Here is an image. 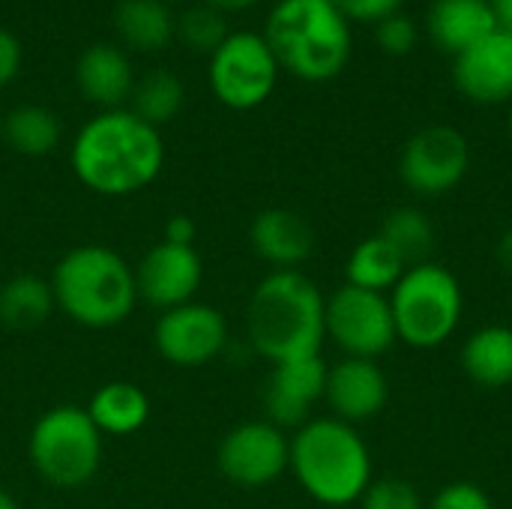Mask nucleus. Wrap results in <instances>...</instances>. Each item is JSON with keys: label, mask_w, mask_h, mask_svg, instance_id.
<instances>
[{"label": "nucleus", "mask_w": 512, "mask_h": 509, "mask_svg": "<svg viewBox=\"0 0 512 509\" xmlns=\"http://www.w3.org/2000/svg\"><path fill=\"white\" fill-rule=\"evenodd\" d=\"M195 234H198L195 222H192L189 216L177 213V216H171V219L165 222L162 240H165V243H177V246H195Z\"/></svg>", "instance_id": "obj_34"}, {"label": "nucleus", "mask_w": 512, "mask_h": 509, "mask_svg": "<svg viewBox=\"0 0 512 509\" xmlns=\"http://www.w3.org/2000/svg\"><path fill=\"white\" fill-rule=\"evenodd\" d=\"M324 333L345 357L360 360H378L399 342L387 294L363 291L348 282L327 297Z\"/></svg>", "instance_id": "obj_9"}, {"label": "nucleus", "mask_w": 512, "mask_h": 509, "mask_svg": "<svg viewBox=\"0 0 512 509\" xmlns=\"http://www.w3.org/2000/svg\"><path fill=\"white\" fill-rule=\"evenodd\" d=\"M495 258H498V267L512 279V228L501 234V240L495 246Z\"/></svg>", "instance_id": "obj_35"}, {"label": "nucleus", "mask_w": 512, "mask_h": 509, "mask_svg": "<svg viewBox=\"0 0 512 509\" xmlns=\"http://www.w3.org/2000/svg\"><path fill=\"white\" fill-rule=\"evenodd\" d=\"M54 309L51 282L36 273H18L0 285V324L9 330H36Z\"/></svg>", "instance_id": "obj_23"}, {"label": "nucleus", "mask_w": 512, "mask_h": 509, "mask_svg": "<svg viewBox=\"0 0 512 509\" xmlns=\"http://www.w3.org/2000/svg\"><path fill=\"white\" fill-rule=\"evenodd\" d=\"M165 165V144L156 126L129 108L99 111L72 141L78 183L102 198H126L147 189Z\"/></svg>", "instance_id": "obj_1"}, {"label": "nucleus", "mask_w": 512, "mask_h": 509, "mask_svg": "<svg viewBox=\"0 0 512 509\" xmlns=\"http://www.w3.org/2000/svg\"><path fill=\"white\" fill-rule=\"evenodd\" d=\"M291 459V438L270 420H249L225 432L216 450L222 477L240 489H267L285 471Z\"/></svg>", "instance_id": "obj_11"}, {"label": "nucleus", "mask_w": 512, "mask_h": 509, "mask_svg": "<svg viewBox=\"0 0 512 509\" xmlns=\"http://www.w3.org/2000/svg\"><path fill=\"white\" fill-rule=\"evenodd\" d=\"M453 81L471 102H512V33L498 27L468 51L456 54Z\"/></svg>", "instance_id": "obj_16"}, {"label": "nucleus", "mask_w": 512, "mask_h": 509, "mask_svg": "<svg viewBox=\"0 0 512 509\" xmlns=\"http://www.w3.org/2000/svg\"><path fill=\"white\" fill-rule=\"evenodd\" d=\"M183 99H186L183 81L168 69H153L135 81L132 96H129V102H132L129 111L159 129L162 123H168L180 114Z\"/></svg>", "instance_id": "obj_26"}, {"label": "nucleus", "mask_w": 512, "mask_h": 509, "mask_svg": "<svg viewBox=\"0 0 512 509\" xmlns=\"http://www.w3.org/2000/svg\"><path fill=\"white\" fill-rule=\"evenodd\" d=\"M0 138H3V117H0Z\"/></svg>", "instance_id": "obj_40"}, {"label": "nucleus", "mask_w": 512, "mask_h": 509, "mask_svg": "<svg viewBox=\"0 0 512 509\" xmlns=\"http://www.w3.org/2000/svg\"><path fill=\"white\" fill-rule=\"evenodd\" d=\"M378 45L390 54V57H402L417 45V24L414 18L393 12L384 21H378Z\"/></svg>", "instance_id": "obj_31"}, {"label": "nucleus", "mask_w": 512, "mask_h": 509, "mask_svg": "<svg viewBox=\"0 0 512 509\" xmlns=\"http://www.w3.org/2000/svg\"><path fill=\"white\" fill-rule=\"evenodd\" d=\"M153 345L168 366L201 369L228 348V321L219 309L192 300L159 315Z\"/></svg>", "instance_id": "obj_12"}, {"label": "nucleus", "mask_w": 512, "mask_h": 509, "mask_svg": "<svg viewBox=\"0 0 512 509\" xmlns=\"http://www.w3.org/2000/svg\"><path fill=\"white\" fill-rule=\"evenodd\" d=\"M21 69V42L12 30L0 27V87H6Z\"/></svg>", "instance_id": "obj_33"}, {"label": "nucleus", "mask_w": 512, "mask_h": 509, "mask_svg": "<svg viewBox=\"0 0 512 509\" xmlns=\"http://www.w3.org/2000/svg\"><path fill=\"white\" fill-rule=\"evenodd\" d=\"M324 306L327 297L306 273H267L255 285L246 309V333L252 351L270 366L300 357H318L327 339Z\"/></svg>", "instance_id": "obj_2"}, {"label": "nucleus", "mask_w": 512, "mask_h": 509, "mask_svg": "<svg viewBox=\"0 0 512 509\" xmlns=\"http://www.w3.org/2000/svg\"><path fill=\"white\" fill-rule=\"evenodd\" d=\"M507 129H510V138H512V105H510V114H507Z\"/></svg>", "instance_id": "obj_39"}, {"label": "nucleus", "mask_w": 512, "mask_h": 509, "mask_svg": "<svg viewBox=\"0 0 512 509\" xmlns=\"http://www.w3.org/2000/svg\"><path fill=\"white\" fill-rule=\"evenodd\" d=\"M264 39L279 69L303 81H330L351 60V21L333 0H279Z\"/></svg>", "instance_id": "obj_5"}, {"label": "nucleus", "mask_w": 512, "mask_h": 509, "mask_svg": "<svg viewBox=\"0 0 512 509\" xmlns=\"http://www.w3.org/2000/svg\"><path fill=\"white\" fill-rule=\"evenodd\" d=\"M492 9H495V18H498V27L512 33V0H489Z\"/></svg>", "instance_id": "obj_36"}, {"label": "nucleus", "mask_w": 512, "mask_h": 509, "mask_svg": "<svg viewBox=\"0 0 512 509\" xmlns=\"http://www.w3.org/2000/svg\"><path fill=\"white\" fill-rule=\"evenodd\" d=\"M51 291L57 309L90 330H108L123 324L135 303V267L108 246L84 243L69 249L51 273Z\"/></svg>", "instance_id": "obj_4"}, {"label": "nucleus", "mask_w": 512, "mask_h": 509, "mask_svg": "<svg viewBox=\"0 0 512 509\" xmlns=\"http://www.w3.org/2000/svg\"><path fill=\"white\" fill-rule=\"evenodd\" d=\"M288 471L312 501L333 509L360 504L375 480L369 444L336 417H312L291 435Z\"/></svg>", "instance_id": "obj_3"}, {"label": "nucleus", "mask_w": 512, "mask_h": 509, "mask_svg": "<svg viewBox=\"0 0 512 509\" xmlns=\"http://www.w3.org/2000/svg\"><path fill=\"white\" fill-rule=\"evenodd\" d=\"M249 243L252 252L273 270H297L315 249V231L300 213L288 207H270L252 219Z\"/></svg>", "instance_id": "obj_17"}, {"label": "nucleus", "mask_w": 512, "mask_h": 509, "mask_svg": "<svg viewBox=\"0 0 512 509\" xmlns=\"http://www.w3.org/2000/svg\"><path fill=\"white\" fill-rule=\"evenodd\" d=\"M111 21L120 42L135 51H162L177 30V15L165 0H120Z\"/></svg>", "instance_id": "obj_22"}, {"label": "nucleus", "mask_w": 512, "mask_h": 509, "mask_svg": "<svg viewBox=\"0 0 512 509\" xmlns=\"http://www.w3.org/2000/svg\"><path fill=\"white\" fill-rule=\"evenodd\" d=\"M405 270L408 264L396 255V249L381 234H372L351 249L345 261V282L363 291L390 294Z\"/></svg>", "instance_id": "obj_24"}, {"label": "nucleus", "mask_w": 512, "mask_h": 509, "mask_svg": "<svg viewBox=\"0 0 512 509\" xmlns=\"http://www.w3.org/2000/svg\"><path fill=\"white\" fill-rule=\"evenodd\" d=\"M84 411L90 414L102 438L105 435L123 438V435H135L150 420V399L132 381H108L90 396Z\"/></svg>", "instance_id": "obj_21"}, {"label": "nucleus", "mask_w": 512, "mask_h": 509, "mask_svg": "<svg viewBox=\"0 0 512 509\" xmlns=\"http://www.w3.org/2000/svg\"><path fill=\"white\" fill-rule=\"evenodd\" d=\"M201 3H207V6H213V9H219V12L225 15V12L249 9V6H255L258 0H201Z\"/></svg>", "instance_id": "obj_37"}, {"label": "nucleus", "mask_w": 512, "mask_h": 509, "mask_svg": "<svg viewBox=\"0 0 512 509\" xmlns=\"http://www.w3.org/2000/svg\"><path fill=\"white\" fill-rule=\"evenodd\" d=\"M60 120L51 108L45 105H18L3 117V141L30 159L48 156L60 144Z\"/></svg>", "instance_id": "obj_25"}, {"label": "nucleus", "mask_w": 512, "mask_h": 509, "mask_svg": "<svg viewBox=\"0 0 512 509\" xmlns=\"http://www.w3.org/2000/svg\"><path fill=\"white\" fill-rule=\"evenodd\" d=\"M495 30L498 18L489 0H435L429 9V36L450 54L468 51Z\"/></svg>", "instance_id": "obj_19"}, {"label": "nucleus", "mask_w": 512, "mask_h": 509, "mask_svg": "<svg viewBox=\"0 0 512 509\" xmlns=\"http://www.w3.org/2000/svg\"><path fill=\"white\" fill-rule=\"evenodd\" d=\"M27 453L51 489H84L102 465V432L84 408L57 405L33 423Z\"/></svg>", "instance_id": "obj_7"}, {"label": "nucleus", "mask_w": 512, "mask_h": 509, "mask_svg": "<svg viewBox=\"0 0 512 509\" xmlns=\"http://www.w3.org/2000/svg\"><path fill=\"white\" fill-rule=\"evenodd\" d=\"M0 509H18V501L6 489H0Z\"/></svg>", "instance_id": "obj_38"}, {"label": "nucleus", "mask_w": 512, "mask_h": 509, "mask_svg": "<svg viewBox=\"0 0 512 509\" xmlns=\"http://www.w3.org/2000/svg\"><path fill=\"white\" fill-rule=\"evenodd\" d=\"M75 84L90 105L102 111L123 108L135 87L132 63L120 45L93 42L75 60Z\"/></svg>", "instance_id": "obj_18"}, {"label": "nucleus", "mask_w": 512, "mask_h": 509, "mask_svg": "<svg viewBox=\"0 0 512 509\" xmlns=\"http://www.w3.org/2000/svg\"><path fill=\"white\" fill-rule=\"evenodd\" d=\"M228 24H225V15L207 3H198V6H189L177 15V30L174 36L183 39V45L195 48V51H207L213 54L225 36H228Z\"/></svg>", "instance_id": "obj_28"}, {"label": "nucleus", "mask_w": 512, "mask_h": 509, "mask_svg": "<svg viewBox=\"0 0 512 509\" xmlns=\"http://www.w3.org/2000/svg\"><path fill=\"white\" fill-rule=\"evenodd\" d=\"M333 6L348 18V21H384L387 15L399 12L402 0H333Z\"/></svg>", "instance_id": "obj_32"}, {"label": "nucleus", "mask_w": 512, "mask_h": 509, "mask_svg": "<svg viewBox=\"0 0 512 509\" xmlns=\"http://www.w3.org/2000/svg\"><path fill=\"white\" fill-rule=\"evenodd\" d=\"M378 234L396 249V255L408 267L429 261L432 246H435L432 219L420 207H396V210H390Z\"/></svg>", "instance_id": "obj_27"}, {"label": "nucleus", "mask_w": 512, "mask_h": 509, "mask_svg": "<svg viewBox=\"0 0 512 509\" xmlns=\"http://www.w3.org/2000/svg\"><path fill=\"white\" fill-rule=\"evenodd\" d=\"M426 509H495V504L480 483L453 480L426 504Z\"/></svg>", "instance_id": "obj_30"}, {"label": "nucleus", "mask_w": 512, "mask_h": 509, "mask_svg": "<svg viewBox=\"0 0 512 509\" xmlns=\"http://www.w3.org/2000/svg\"><path fill=\"white\" fill-rule=\"evenodd\" d=\"M204 279V264L195 246H177L159 240L135 267L138 300L168 312L174 306L192 303Z\"/></svg>", "instance_id": "obj_13"}, {"label": "nucleus", "mask_w": 512, "mask_h": 509, "mask_svg": "<svg viewBox=\"0 0 512 509\" xmlns=\"http://www.w3.org/2000/svg\"><path fill=\"white\" fill-rule=\"evenodd\" d=\"M324 402L330 417L342 423H366L375 420L390 402V381L378 360L342 357L339 363L327 366Z\"/></svg>", "instance_id": "obj_15"}, {"label": "nucleus", "mask_w": 512, "mask_h": 509, "mask_svg": "<svg viewBox=\"0 0 512 509\" xmlns=\"http://www.w3.org/2000/svg\"><path fill=\"white\" fill-rule=\"evenodd\" d=\"M360 509H426L420 489L402 477L372 480L360 498Z\"/></svg>", "instance_id": "obj_29"}, {"label": "nucleus", "mask_w": 512, "mask_h": 509, "mask_svg": "<svg viewBox=\"0 0 512 509\" xmlns=\"http://www.w3.org/2000/svg\"><path fill=\"white\" fill-rule=\"evenodd\" d=\"M387 300L396 339L417 351L441 348L447 339H453L465 315V294L459 279L435 261L408 267Z\"/></svg>", "instance_id": "obj_6"}, {"label": "nucleus", "mask_w": 512, "mask_h": 509, "mask_svg": "<svg viewBox=\"0 0 512 509\" xmlns=\"http://www.w3.org/2000/svg\"><path fill=\"white\" fill-rule=\"evenodd\" d=\"M279 63L264 33L234 30L210 54L207 81L213 96L234 111H252L264 105L276 87Z\"/></svg>", "instance_id": "obj_8"}, {"label": "nucleus", "mask_w": 512, "mask_h": 509, "mask_svg": "<svg viewBox=\"0 0 512 509\" xmlns=\"http://www.w3.org/2000/svg\"><path fill=\"white\" fill-rule=\"evenodd\" d=\"M471 168L468 138L447 123H435L411 135L399 159L402 183L420 198H441L453 192Z\"/></svg>", "instance_id": "obj_10"}, {"label": "nucleus", "mask_w": 512, "mask_h": 509, "mask_svg": "<svg viewBox=\"0 0 512 509\" xmlns=\"http://www.w3.org/2000/svg\"><path fill=\"white\" fill-rule=\"evenodd\" d=\"M462 372L483 390L512 387V327L486 324L462 345Z\"/></svg>", "instance_id": "obj_20"}, {"label": "nucleus", "mask_w": 512, "mask_h": 509, "mask_svg": "<svg viewBox=\"0 0 512 509\" xmlns=\"http://www.w3.org/2000/svg\"><path fill=\"white\" fill-rule=\"evenodd\" d=\"M327 363L324 357H300L276 363L264 384L267 420L279 429H300L312 420V408L324 402Z\"/></svg>", "instance_id": "obj_14"}]
</instances>
